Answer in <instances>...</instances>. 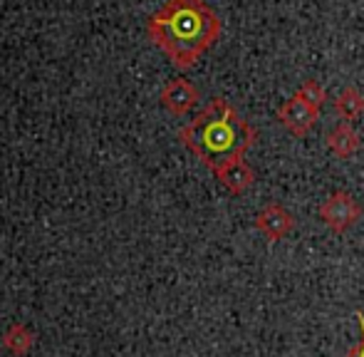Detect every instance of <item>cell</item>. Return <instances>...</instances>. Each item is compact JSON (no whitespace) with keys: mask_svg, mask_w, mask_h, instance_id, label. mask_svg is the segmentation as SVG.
<instances>
[{"mask_svg":"<svg viewBox=\"0 0 364 357\" xmlns=\"http://www.w3.org/2000/svg\"><path fill=\"white\" fill-rule=\"evenodd\" d=\"M327 149L340 156V159H350V156L357 154V149H360V134H357L347 122H342V124H337L335 129L327 134Z\"/></svg>","mask_w":364,"mask_h":357,"instance_id":"8","label":"cell"},{"mask_svg":"<svg viewBox=\"0 0 364 357\" xmlns=\"http://www.w3.org/2000/svg\"><path fill=\"white\" fill-rule=\"evenodd\" d=\"M355 318L360 320L362 338H360V343H357L355 348H350V350H347V355H345V357H364V313H360V310H357V313H355Z\"/></svg>","mask_w":364,"mask_h":357,"instance_id":"11","label":"cell"},{"mask_svg":"<svg viewBox=\"0 0 364 357\" xmlns=\"http://www.w3.org/2000/svg\"><path fill=\"white\" fill-rule=\"evenodd\" d=\"M178 139L216 174L223 166L243 159L258 139V132L235 112L233 105L216 97L178 132Z\"/></svg>","mask_w":364,"mask_h":357,"instance_id":"2","label":"cell"},{"mask_svg":"<svg viewBox=\"0 0 364 357\" xmlns=\"http://www.w3.org/2000/svg\"><path fill=\"white\" fill-rule=\"evenodd\" d=\"M297 95H300L305 102H310L312 107H317V110H320V107L325 105V100H327L325 90H322L315 80H305V82L300 85V90H297Z\"/></svg>","mask_w":364,"mask_h":357,"instance_id":"10","label":"cell"},{"mask_svg":"<svg viewBox=\"0 0 364 357\" xmlns=\"http://www.w3.org/2000/svg\"><path fill=\"white\" fill-rule=\"evenodd\" d=\"M320 218L325 226H330L335 233H347L355 228L362 218V206L355 201V196L347 191H335L322 201Z\"/></svg>","mask_w":364,"mask_h":357,"instance_id":"3","label":"cell"},{"mask_svg":"<svg viewBox=\"0 0 364 357\" xmlns=\"http://www.w3.org/2000/svg\"><path fill=\"white\" fill-rule=\"evenodd\" d=\"M317 117H320V110L312 107L310 102H305L300 95H292L288 102L278 110V119L290 134L295 137H305L310 134V129L315 127Z\"/></svg>","mask_w":364,"mask_h":357,"instance_id":"4","label":"cell"},{"mask_svg":"<svg viewBox=\"0 0 364 357\" xmlns=\"http://www.w3.org/2000/svg\"><path fill=\"white\" fill-rule=\"evenodd\" d=\"M255 228L263 233L268 241H280L295 228V221H292L290 211H285L280 203H268L263 211L255 216Z\"/></svg>","mask_w":364,"mask_h":357,"instance_id":"5","label":"cell"},{"mask_svg":"<svg viewBox=\"0 0 364 357\" xmlns=\"http://www.w3.org/2000/svg\"><path fill=\"white\" fill-rule=\"evenodd\" d=\"M196 102H198L196 85L183 78L171 80V82L161 90V105L166 107L171 114H178V117L186 114V112H191L193 107H196Z\"/></svg>","mask_w":364,"mask_h":357,"instance_id":"6","label":"cell"},{"mask_svg":"<svg viewBox=\"0 0 364 357\" xmlns=\"http://www.w3.org/2000/svg\"><path fill=\"white\" fill-rule=\"evenodd\" d=\"M220 30V18L206 0H166L146 23L149 40L178 70L193 68L216 45Z\"/></svg>","mask_w":364,"mask_h":357,"instance_id":"1","label":"cell"},{"mask_svg":"<svg viewBox=\"0 0 364 357\" xmlns=\"http://www.w3.org/2000/svg\"><path fill=\"white\" fill-rule=\"evenodd\" d=\"M216 176L220 178V183H223L230 193H235V196H240L243 191H248V188L253 186V181H255V171L250 169L243 159L223 166L220 171H216Z\"/></svg>","mask_w":364,"mask_h":357,"instance_id":"7","label":"cell"},{"mask_svg":"<svg viewBox=\"0 0 364 357\" xmlns=\"http://www.w3.org/2000/svg\"><path fill=\"white\" fill-rule=\"evenodd\" d=\"M335 110L342 119H347L350 124L352 119L364 114V95L357 87H345L340 92V97L335 100Z\"/></svg>","mask_w":364,"mask_h":357,"instance_id":"9","label":"cell"}]
</instances>
